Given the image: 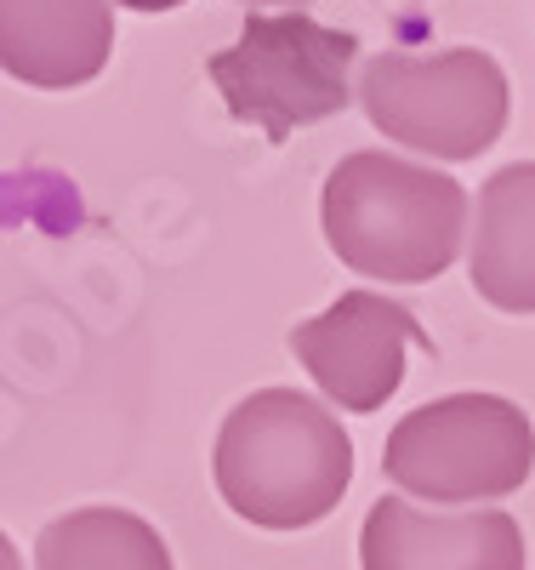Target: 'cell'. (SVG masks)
I'll return each instance as SVG.
<instances>
[{"instance_id": "obj_1", "label": "cell", "mask_w": 535, "mask_h": 570, "mask_svg": "<svg viewBox=\"0 0 535 570\" xmlns=\"http://www.w3.org/2000/svg\"><path fill=\"white\" fill-rule=\"evenodd\" d=\"M217 497L257 531H308L354 485V440L303 389H257L217 428Z\"/></svg>"}, {"instance_id": "obj_2", "label": "cell", "mask_w": 535, "mask_h": 570, "mask_svg": "<svg viewBox=\"0 0 535 570\" xmlns=\"http://www.w3.org/2000/svg\"><path fill=\"white\" fill-rule=\"evenodd\" d=\"M336 263L382 285L439 279L467 240V188L450 171L416 166L394 149H359L336 160L319 200Z\"/></svg>"}, {"instance_id": "obj_3", "label": "cell", "mask_w": 535, "mask_h": 570, "mask_svg": "<svg viewBox=\"0 0 535 570\" xmlns=\"http://www.w3.org/2000/svg\"><path fill=\"white\" fill-rule=\"evenodd\" d=\"M354 58L359 40L314 23L308 12H251L239 40L206 58V75L234 120L285 142L297 126L330 120L354 104Z\"/></svg>"}, {"instance_id": "obj_4", "label": "cell", "mask_w": 535, "mask_h": 570, "mask_svg": "<svg viewBox=\"0 0 535 570\" xmlns=\"http://www.w3.org/2000/svg\"><path fill=\"white\" fill-rule=\"evenodd\" d=\"M382 473L416 502H502L535 473V422L502 394L427 400L387 434Z\"/></svg>"}, {"instance_id": "obj_5", "label": "cell", "mask_w": 535, "mask_h": 570, "mask_svg": "<svg viewBox=\"0 0 535 570\" xmlns=\"http://www.w3.org/2000/svg\"><path fill=\"white\" fill-rule=\"evenodd\" d=\"M354 98L370 115V126L394 137L399 149H416L427 160H478L507 131L513 86L491 52L456 46L439 58L416 52L365 58Z\"/></svg>"}, {"instance_id": "obj_6", "label": "cell", "mask_w": 535, "mask_h": 570, "mask_svg": "<svg viewBox=\"0 0 535 570\" xmlns=\"http://www.w3.org/2000/svg\"><path fill=\"white\" fill-rule=\"evenodd\" d=\"M410 348H433L422 320L382 292H348L325 314L290 325V354L314 376V389L359 416L382 411L399 394Z\"/></svg>"}, {"instance_id": "obj_7", "label": "cell", "mask_w": 535, "mask_h": 570, "mask_svg": "<svg viewBox=\"0 0 535 570\" xmlns=\"http://www.w3.org/2000/svg\"><path fill=\"white\" fill-rule=\"evenodd\" d=\"M359 570H524V531L502 508L422 513L382 497L359 531Z\"/></svg>"}, {"instance_id": "obj_8", "label": "cell", "mask_w": 535, "mask_h": 570, "mask_svg": "<svg viewBox=\"0 0 535 570\" xmlns=\"http://www.w3.org/2000/svg\"><path fill=\"white\" fill-rule=\"evenodd\" d=\"M109 0H0V75L34 91H75L109 69Z\"/></svg>"}, {"instance_id": "obj_9", "label": "cell", "mask_w": 535, "mask_h": 570, "mask_svg": "<svg viewBox=\"0 0 535 570\" xmlns=\"http://www.w3.org/2000/svg\"><path fill=\"white\" fill-rule=\"evenodd\" d=\"M473 292L502 314H535V160L502 166L478 183L467 223Z\"/></svg>"}, {"instance_id": "obj_10", "label": "cell", "mask_w": 535, "mask_h": 570, "mask_svg": "<svg viewBox=\"0 0 535 570\" xmlns=\"http://www.w3.org/2000/svg\"><path fill=\"white\" fill-rule=\"evenodd\" d=\"M34 570H177L166 537L126 508L58 513L34 542Z\"/></svg>"}, {"instance_id": "obj_11", "label": "cell", "mask_w": 535, "mask_h": 570, "mask_svg": "<svg viewBox=\"0 0 535 570\" xmlns=\"http://www.w3.org/2000/svg\"><path fill=\"white\" fill-rule=\"evenodd\" d=\"M109 7H126V12H177L188 0H109Z\"/></svg>"}, {"instance_id": "obj_12", "label": "cell", "mask_w": 535, "mask_h": 570, "mask_svg": "<svg viewBox=\"0 0 535 570\" xmlns=\"http://www.w3.org/2000/svg\"><path fill=\"white\" fill-rule=\"evenodd\" d=\"M0 570H23V553H18V542L0 531Z\"/></svg>"}, {"instance_id": "obj_13", "label": "cell", "mask_w": 535, "mask_h": 570, "mask_svg": "<svg viewBox=\"0 0 535 570\" xmlns=\"http://www.w3.org/2000/svg\"><path fill=\"white\" fill-rule=\"evenodd\" d=\"M251 7H297V0H251Z\"/></svg>"}]
</instances>
